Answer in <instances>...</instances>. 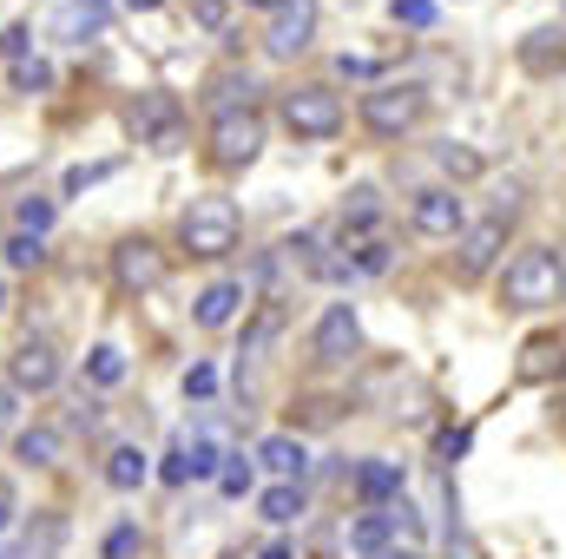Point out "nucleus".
I'll list each match as a JSON object with an SVG mask.
<instances>
[{"mask_svg": "<svg viewBox=\"0 0 566 559\" xmlns=\"http://www.w3.org/2000/svg\"><path fill=\"white\" fill-rule=\"evenodd\" d=\"M0 251H7V264H13V271H40V264H46V238H27V231H13Z\"/></svg>", "mask_w": 566, "mask_h": 559, "instance_id": "obj_26", "label": "nucleus"}, {"mask_svg": "<svg viewBox=\"0 0 566 559\" xmlns=\"http://www.w3.org/2000/svg\"><path fill=\"white\" fill-rule=\"evenodd\" d=\"M158 481H165V487H185V481H191V461H185V441H171V447H165V467H158Z\"/></svg>", "mask_w": 566, "mask_h": 559, "instance_id": "obj_36", "label": "nucleus"}, {"mask_svg": "<svg viewBox=\"0 0 566 559\" xmlns=\"http://www.w3.org/2000/svg\"><path fill=\"white\" fill-rule=\"evenodd\" d=\"M409 224H416L422 238H461V224H468V211H461V191H448V184H428V191H416V204H409Z\"/></svg>", "mask_w": 566, "mask_h": 559, "instance_id": "obj_12", "label": "nucleus"}, {"mask_svg": "<svg viewBox=\"0 0 566 559\" xmlns=\"http://www.w3.org/2000/svg\"><path fill=\"white\" fill-rule=\"evenodd\" d=\"M86 382H93V389H119V382H126V356H119L113 342H99V349L86 356Z\"/></svg>", "mask_w": 566, "mask_h": 559, "instance_id": "obj_22", "label": "nucleus"}, {"mask_svg": "<svg viewBox=\"0 0 566 559\" xmlns=\"http://www.w3.org/2000/svg\"><path fill=\"white\" fill-rule=\"evenodd\" d=\"M356 349H363L356 309H349V303H329V309L316 316V362H323V369H343V362H356Z\"/></svg>", "mask_w": 566, "mask_h": 559, "instance_id": "obj_10", "label": "nucleus"}, {"mask_svg": "<svg viewBox=\"0 0 566 559\" xmlns=\"http://www.w3.org/2000/svg\"><path fill=\"white\" fill-rule=\"evenodd\" d=\"M310 33H316V0H283L277 13H271V33H264V46L290 60V53H303L310 46Z\"/></svg>", "mask_w": 566, "mask_h": 559, "instance_id": "obj_13", "label": "nucleus"}, {"mask_svg": "<svg viewBox=\"0 0 566 559\" xmlns=\"http://www.w3.org/2000/svg\"><path fill=\"white\" fill-rule=\"evenodd\" d=\"M145 474H151V461H145L133 441H119V447L106 454V487H113V494H133V487H145Z\"/></svg>", "mask_w": 566, "mask_h": 559, "instance_id": "obj_20", "label": "nucleus"}, {"mask_svg": "<svg viewBox=\"0 0 566 559\" xmlns=\"http://www.w3.org/2000/svg\"><path fill=\"white\" fill-rule=\"evenodd\" d=\"M554 257H560V296H566V251H554Z\"/></svg>", "mask_w": 566, "mask_h": 559, "instance_id": "obj_47", "label": "nucleus"}, {"mask_svg": "<svg viewBox=\"0 0 566 559\" xmlns=\"http://www.w3.org/2000/svg\"><path fill=\"white\" fill-rule=\"evenodd\" d=\"M244 7H271V13H277V7H283V0H244Z\"/></svg>", "mask_w": 566, "mask_h": 559, "instance_id": "obj_46", "label": "nucleus"}, {"mask_svg": "<svg viewBox=\"0 0 566 559\" xmlns=\"http://www.w3.org/2000/svg\"><path fill=\"white\" fill-rule=\"evenodd\" d=\"M238 231H244V218H238V204L218 198V191L191 198L185 218H178V244H185L191 257H231V251H238Z\"/></svg>", "mask_w": 566, "mask_h": 559, "instance_id": "obj_1", "label": "nucleus"}, {"mask_svg": "<svg viewBox=\"0 0 566 559\" xmlns=\"http://www.w3.org/2000/svg\"><path fill=\"white\" fill-rule=\"evenodd\" d=\"M224 559H251V553H224Z\"/></svg>", "mask_w": 566, "mask_h": 559, "instance_id": "obj_49", "label": "nucleus"}, {"mask_svg": "<svg viewBox=\"0 0 566 559\" xmlns=\"http://www.w3.org/2000/svg\"><path fill=\"white\" fill-rule=\"evenodd\" d=\"M165 277H171V257H165L151 238H119V251H113V283H119V296H151Z\"/></svg>", "mask_w": 566, "mask_h": 559, "instance_id": "obj_8", "label": "nucleus"}, {"mask_svg": "<svg viewBox=\"0 0 566 559\" xmlns=\"http://www.w3.org/2000/svg\"><path fill=\"white\" fill-rule=\"evenodd\" d=\"M376 559H422L416 547H389V553H376Z\"/></svg>", "mask_w": 566, "mask_h": 559, "instance_id": "obj_43", "label": "nucleus"}, {"mask_svg": "<svg viewBox=\"0 0 566 559\" xmlns=\"http://www.w3.org/2000/svg\"><path fill=\"white\" fill-rule=\"evenodd\" d=\"M106 13H113L106 0H66V7L53 13V33H60V40H73V46H86L93 33H106Z\"/></svg>", "mask_w": 566, "mask_h": 559, "instance_id": "obj_15", "label": "nucleus"}, {"mask_svg": "<svg viewBox=\"0 0 566 559\" xmlns=\"http://www.w3.org/2000/svg\"><path fill=\"white\" fill-rule=\"evenodd\" d=\"M448 559H481V553H474V540H468V534H454V527H448Z\"/></svg>", "mask_w": 566, "mask_h": 559, "instance_id": "obj_41", "label": "nucleus"}, {"mask_svg": "<svg viewBox=\"0 0 566 559\" xmlns=\"http://www.w3.org/2000/svg\"><path fill=\"white\" fill-rule=\"evenodd\" d=\"M566 376V336L560 329H541L521 342V362H514V382L521 389H541V382H560Z\"/></svg>", "mask_w": 566, "mask_h": 559, "instance_id": "obj_11", "label": "nucleus"}, {"mask_svg": "<svg viewBox=\"0 0 566 559\" xmlns=\"http://www.w3.org/2000/svg\"><path fill=\"white\" fill-rule=\"evenodd\" d=\"M258 461H264L277 481H290V487H296V481H303V467H310V454H303V441H296V434H271V441H258Z\"/></svg>", "mask_w": 566, "mask_h": 559, "instance_id": "obj_18", "label": "nucleus"}, {"mask_svg": "<svg viewBox=\"0 0 566 559\" xmlns=\"http://www.w3.org/2000/svg\"><path fill=\"white\" fill-rule=\"evenodd\" d=\"M258 151H264V113H258V106L211 119V165H218V171H244Z\"/></svg>", "mask_w": 566, "mask_h": 559, "instance_id": "obj_6", "label": "nucleus"}, {"mask_svg": "<svg viewBox=\"0 0 566 559\" xmlns=\"http://www.w3.org/2000/svg\"><path fill=\"white\" fill-rule=\"evenodd\" d=\"M126 133L151 151H178L185 145V106L171 99V93H139V99H126Z\"/></svg>", "mask_w": 566, "mask_h": 559, "instance_id": "obj_4", "label": "nucleus"}, {"mask_svg": "<svg viewBox=\"0 0 566 559\" xmlns=\"http://www.w3.org/2000/svg\"><path fill=\"white\" fill-rule=\"evenodd\" d=\"M126 7H133V13H151V7H158V0H126Z\"/></svg>", "mask_w": 566, "mask_h": 559, "instance_id": "obj_45", "label": "nucleus"}, {"mask_svg": "<svg viewBox=\"0 0 566 559\" xmlns=\"http://www.w3.org/2000/svg\"><path fill=\"white\" fill-rule=\"evenodd\" d=\"M507 224H514V218H501V211H488V218L461 224V238H454V277H461V283L488 277V271H494V257L507 251Z\"/></svg>", "mask_w": 566, "mask_h": 559, "instance_id": "obj_7", "label": "nucleus"}, {"mask_svg": "<svg viewBox=\"0 0 566 559\" xmlns=\"http://www.w3.org/2000/svg\"><path fill=\"white\" fill-rule=\"evenodd\" d=\"M53 211H60V204H53V198H40V191L13 204V218H20V231H27V238H46V231H53Z\"/></svg>", "mask_w": 566, "mask_h": 559, "instance_id": "obj_25", "label": "nucleus"}, {"mask_svg": "<svg viewBox=\"0 0 566 559\" xmlns=\"http://www.w3.org/2000/svg\"><path fill=\"white\" fill-rule=\"evenodd\" d=\"M99 178H113V158H106V165H73L60 191H66V198H80V191H86V184H99Z\"/></svg>", "mask_w": 566, "mask_h": 559, "instance_id": "obj_35", "label": "nucleus"}, {"mask_svg": "<svg viewBox=\"0 0 566 559\" xmlns=\"http://www.w3.org/2000/svg\"><path fill=\"white\" fill-rule=\"evenodd\" d=\"M521 66H527L534 80L566 73V33H560V27H534V33L521 40Z\"/></svg>", "mask_w": 566, "mask_h": 559, "instance_id": "obj_16", "label": "nucleus"}, {"mask_svg": "<svg viewBox=\"0 0 566 559\" xmlns=\"http://www.w3.org/2000/svg\"><path fill=\"white\" fill-rule=\"evenodd\" d=\"M258 514H264L271 527H290V520L303 514V487H290V481H277V487H271V494L258 500Z\"/></svg>", "mask_w": 566, "mask_h": 559, "instance_id": "obj_24", "label": "nucleus"}, {"mask_svg": "<svg viewBox=\"0 0 566 559\" xmlns=\"http://www.w3.org/2000/svg\"><path fill=\"white\" fill-rule=\"evenodd\" d=\"M290 421H303V428H329V421H336V402H303V415L290 409Z\"/></svg>", "mask_w": 566, "mask_h": 559, "instance_id": "obj_38", "label": "nucleus"}, {"mask_svg": "<svg viewBox=\"0 0 566 559\" xmlns=\"http://www.w3.org/2000/svg\"><path fill=\"white\" fill-rule=\"evenodd\" d=\"M27 46H33V40H27V27H7V33H0V53H7L13 66L27 60Z\"/></svg>", "mask_w": 566, "mask_h": 559, "instance_id": "obj_39", "label": "nucleus"}, {"mask_svg": "<svg viewBox=\"0 0 566 559\" xmlns=\"http://www.w3.org/2000/svg\"><path fill=\"white\" fill-rule=\"evenodd\" d=\"M283 126L296 139H336L343 133V93L336 86H290L283 93Z\"/></svg>", "mask_w": 566, "mask_h": 559, "instance_id": "obj_5", "label": "nucleus"}, {"mask_svg": "<svg viewBox=\"0 0 566 559\" xmlns=\"http://www.w3.org/2000/svg\"><path fill=\"white\" fill-rule=\"evenodd\" d=\"M139 547H145V540H139V520H119V527L106 534V547H99V553H106V559H133Z\"/></svg>", "mask_w": 566, "mask_h": 559, "instance_id": "obj_30", "label": "nucleus"}, {"mask_svg": "<svg viewBox=\"0 0 566 559\" xmlns=\"http://www.w3.org/2000/svg\"><path fill=\"white\" fill-rule=\"evenodd\" d=\"M349 547H356L363 559L389 553V547H396V527H389V514H382V507H369V514H363V520L349 527Z\"/></svg>", "mask_w": 566, "mask_h": 559, "instance_id": "obj_21", "label": "nucleus"}, {"mask_svg": "<svg viewBox=\"0 0 566 559\" xmlns=\"http://www.w3.org/2000/svg\"><path fill=\"white\" fill-rule=\"evenodd\" d=\"M356 494H363L369 507H396V500H402V467H396V461H363V467H356Z\"/></svg>", "mask_w": 566, "mask_h": 559, "instance_id": "obj_17", "label": "nucleus"}, {"mask_svg": "<svg viewBox=\"0 0 566 559\" xmlns=\"http://www.w3.org/2000/svg\"><path fill=\"white\" fill-rule=\"evenodd\" d=\"M185 395H191V402H211V395H218V369H211V362H191V369H185Z\"/></svg>", "mask_w": 566, "mask_h": 559, "instance_id": "obj_34", "label": "nucleus"}, {"mask_svg": "<svg viewBox=\"0 0 566 559\" xmlns=\"http://www.w3.org/2000/svg\"><path fill=\"white\" fill-rule=\"evenodd\" d=\"M468 447H474V428H441V434H434V461H441V467H454Z\"/></svg>", "mask_w": 566, "mask_h": 559, "instance_id": "obj_28", "label": "nucleus"}, {"mask_svg": "<svg viewBox=\"0 0 566 559\" xmlns=\"http://www.w3.org/2000/svg\"><path fill=\"white\" fill-rule=\"evenodd\" d=\"M396 27H434V0H389Z\"/></svg>", "mask_w": 566, "mask_h": 559, "instance_id": "obj_33", "label": "nucleus"}, {"mask_svg": "<svg viewBox=\"0 0 566 559\" xmlns=\"http://www.w3.org/2000/svg\"><path fill=\"white\" fill-rule=\"evenodd\" d=\"M185 461H191V481H218V467H224L218 434H191V441H185Z\"/></svg>", "mask_w": 566, "mask_h": 559, "instance_id": "obj_23", "label": "nucleus"}, {"mask_svg": "<svg viewBox=\"0 0 566 559\" xmlns=\"http://www.w3.org/2000/svg\"><path fill=\"white\" fill-rule=\"evenodd\" d=\"M13 461H20V467H60V461H66V434L46 428V421H40V428H20V434H13Z\"/></svg>", "mask_w": 566, "mask_h": 559, "instance_id": "obj_14", "label": "nucleus"}, {"mask_svg": "<svg viewBox=\"0 0 566 559\" xmlns=\"http://www.w3.org/2000/svg\"><path fill=\"white\" fill-rule=\"evenodd\" d=\"M336 73H343V80H376V60H356V53H343V60H336Z\"/></svg>", "mask_w": 566, "mask_h": 559, "instance_id": "obj_40", "label": "nucleus"}, {"mask_svg": "<svg viewBox=\"0 0 566 559\" xmlns=\"http://www.w3.org/2000/svg\"><path fill=\"white\" fill-rule=\"evenodd\" d=\"M501 303L507 309H547L560 303V257L547 244H527L507 257V277H501Z\"/></svg>", "mask_w": 566, "mask_h": 559, "instance_id": "obj_2", "label": "nucleus"}, {"mask_svg": "<svg viewBox=\"0 0 566 559\" xmlns=\"http://www.w3.org/2000/svg\"><path fill=\"white\" fill-rule=\"evenodd\" d=\"M277 329H283V303H264V309H258V323L244 329V356H264V342H271Z\"/></svg>", "mask_w": 566, "mask_h": 559, "instance_id": "obj_27", "label": "nucleus"}, {"mask_svg": "<svg viewBox=\"0 0 566 559\" xmlns=\"http://www.w3.org/2000/svg\"><path fill=\"white\" fill-rule=\"evenodd\" d=\"M218 487L238 500V494H251V461L244 454H224V467H218Z\"/></svg>", "mask_w": 566, "mask_h": 559, "instance_id": "obj_32", "label": "nucleus"}, {"mask_svg": "<svg viewBox=\"0 0 566 559\" xmlns=\"http://www.w3.org/2000/svg\"><path fill=\"white\" fill-rule=\"evenodd\" d=\"M238 303H244V283L218 277L205 296H198V309H191V316H198V329H224V323L238 316Z\"/></svg>", "mask_w": 566, "mask_h": 559, "instance_id": "obj_19", "label": "nucleus"}, {"mask_svg": "<svg viewBox=\"0 0 566 559\" xmlns=\"http://www.w3.org/2000/svg\"><path fill=\"white\" fill-rule=\"evenodd\" d=\"M53 86V66L46 60H20L13 66V93H46Z\"/></svg>", "mask_w": 566, "mask_h": 559, "instance_id": "obj_31", "label": "nucleus"}, {"mask_svg": "<svg viewBox=\"0 0 566 559\" xmlns=\"http://www.w3.org/2000/svg\"><path fill=\"white\" fill-rule=\"evenodd\" d=\"M7 382H13L20 395H46V389L60 382V349H53V336H27V342L7 356Z\"/></svg>", "mask_w": 566, "mask_h": 559, "instance_id": "obj_9", "label": "nucleus"}, {"mask_svg": "<svg viewBox=\"0 0 566 559\" xmlns=\"http://www.w3.org/2000/svg\"><path fill=\"white\" fill-rule=\"evenodd\" d=\"M422 113H428V93L422 86H409V80H382V86L363 93V126H369L376 139H402V133H416Z\"/></svg>", "mask_w": 566, "mask_h": 559, "instance_id": "obj_3", "label": "nucleus"}, {"mask_svg": "<svg viewBox=\"0 0 566 559\" xmlns=\"http://www.w3.org/2000/svg\"><path fill=\"white\" fill-rule=\"evenodd\" d=\"M0 316H7V283H0Z\"/></svg>", "mask_w": 566, "mask_h": 559, "instance_id": "obj_48", "label": "nucleus"}, {"mask_svg": "<svg viewBox=\"0 0 566 559\" xmlns=\"http://www.w3.org/2000/svg\"><path fill=\"white\" fill-rule=\"evenodd\" d=\"M434 158H441V171H454V178H481V151H468V145L448 139Z\"/></svg>", "mask_w": 566, "mask_h": 559, "instance_id": "obj_29", "label": "nucleus"}, {"mask_svg": "<svg viewBox=\"0 0 566 559\" xmlns=\"http://www.w3.org/2000/svg\"><path fill=\"white\" fill-rule=\"evenodd\" d=\"M7 514H13V500H7V487H0V527H7Z\"/></svg>", "mask_w": 566, "mask_h": 559, "instance_id": "obj_44", "label": "nucleus"}, {"mask_svg": "<svg viewBox=\"0 0 566 559\" xmlns=\"http://www.w3.org/2000/svg\"><path fill=\"white\" fill-rule=\"evenodd\" d=\"M13 402H20V389H13V382H7V376H0V428H7V421H13Z\"/></svg>", "mask_w": 566, "mask_h": 559, "instance_id": "obj_42", "label": "nucleus"}, {"mask_svg": "<svg viewBox=\"0 0 566 559\" xmlns=\"http://www.w3.org/2000/svg\"><path fill=\"white\" fill-rule=\"evenodd\" d=\"M191 20H198L205 33H224V20H231V0H198V7H191Z\"/></svg>", "mask_w": 566, "mask_h": 559, "instance_id": "obj_37", "label": "nucleus"}]
</instances>
